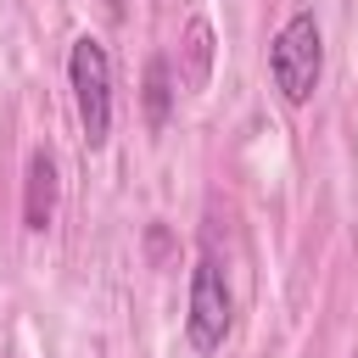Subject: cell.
<instances>
[{
	"label": "cell",
	"mask_w": 358,
	"mask_h": 358,
	"mask_svg": "<svg viewBox=\"0 0 358 358\" xmlns=\"http://www.w3.org/2000/svg\"><path fill=\"white\" fill-rule=\"evenodd\" d=\"M56 157L45 151V145H34L28 151V162H22V229L28 235H45L50 229V218H56Z\"/></svg>",
	"instance_id": "cell-4"
},
{
	"label": "cell",
	"mask_w": 358,
	"mask_h": 358,
	"mask_svg": "<svg viewBox=\"0 0 358 358\" xmlns=\"http://www.w3.org/2000/svg\"><path fill=\"white\" fill-rule=\"evenodd\" d=\"M229 324H235V296H229V274H224V257L213 246H201L196 268H190V308H185V336L196 352H218L229 341Z\"/></svg>",
	"instance_id": "cell-3"
},
{
	"label": "cell",
	"mask_w": 358,
	"mask_h": 358,
	"mask_svg": "<svg viewBox=\"0 0 358 358\" xmlns=\"http://www.w3.org/2000/svg\"><path fill=\"white\" fill-rule=\"evenodd\" d=\"M324 78V28L313 11H291L280 34L268 39V84L285 106H308Z\"/></svg>",
	"instance_id": "cell-1"
},
{
	"label": "cell",
	"mask_w": 358,
	"mask_h": 358,
	"mask_svg": "<svg viewBox=\"0 0 358 358\" xmlns=\"http://www.w3.org/2000/svg\"><path fill=\"white\" fill-rule=\"evenodd\" d=\"M67 90H73V112H78L84 145L101 151L112 140V50L95 34H78L67 45Z\"/></svg>",
	"instance_id": "cell-2"
},
{
	"label": "cell",
	"mask_w": 358,
	"mask_h": 358,
	"mask_svg": "<svg viewBox=\"0 0 358 358\" xmlns=\"http://www.w3.org/2000/svg\"><path fill=\"white\" fill-rule=\"evenodd\" d=\"M185 45H190V84H207V73H213V22L207 17H190Z\"/></svg>",
	"instance_id": "cell-6"
},
{
	"label": "cell",
	"mask_w": 358,
	"mask_h": 358,
	"mask_svg": "<svg viewBox=\"0 0 358 358\" xmlns=\"http://www.w3.org/2000/svg\"><path fill=\"white\" fill-rule=\"evenodd\" d=\"M173 117V62L168 56H151L145 62V123L151 129H168Z\"/></svg>",
	"instance_id": "cell-5"
}]
</instances>
